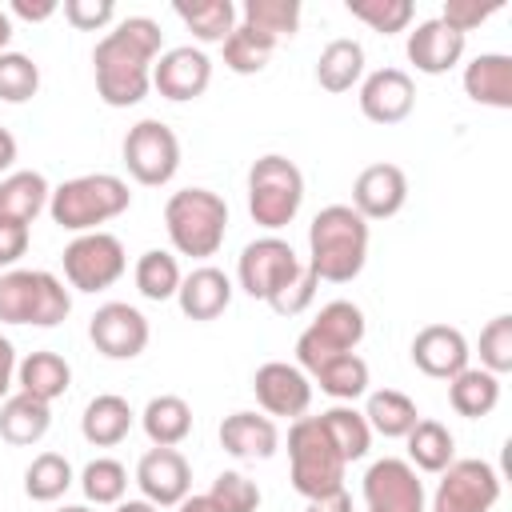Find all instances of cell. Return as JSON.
Wrapping results in <instances>:
<instances>
[{"label": "cell", "mask_w": 512, "mask_h": 512, "mask_svg": "<svg viewBox=\"0 0 512 512\" xmlns=\"http://www.w3.org/2000/svg\"><path fill=\"white\" fill-rule=\"evenodd\" d=\"M28 240H32L28 224H20V220H8V216H0V272L16 268V260H20V256L28 252Z\"/></svg>", "instance_id": "cell-49"}, {"label": "cell", "mask_w": 512, "mask_h": 512, "mask_svg": "<svg viewBox=\"0 0 512 512\" xmlns=\"http://www.w3.org/2000/svg\"><path fill=\"white\" fill-rule=\"evenodd\" d=\"M480 368L492 376L512 372V316L500 312L480 328Z\"/></svg>", "instance_id": "cell-44"}, {"label": "cell", "mask_w": 512, "mask_h": 512, "mask_svg": "<svg viewBox=\"0 0 512 512\" xmlns=\"http://www.w3.org/2000/svg\"><path fill=\"white\" fill-rule=\"evenodd\" d=\"M164 228L180 256L208 260L220 252L228 232V204L212 188H180L164 204Z\"/></svg>", "instance_id": "cell-4"}, {"label": "cell", "mask_w": 512, "mask_h": 512, "mask_svg": "<svg viewBox=\"0 0 512 512\" xmlns=\"http://www.w3.org/2000/svg\"><path fill=\"white\" fill-rule=\"evenodd\" d=\"M360 80H364V48H360V40H348V36L328 40L320 48V56H316V84L324 92L340 96V92H352Z\"/></svg>", "instance_id": "cell-29"}, {"label": "cell", "mask_w": 512, "mask_h": 512, "mask_svg": "<svg viewBox=\"0 0 512 512\" xmlns=\"http://www.w3.org/2000/svg\"><path fill=\"white\" fill-rule=\"evenodd\" d=\"M164 52V32L152 16H124L92 48L96 96L108 108H132L152 92V64Z\"/></svg>", "instance_id": "cell-1"}, {"label": "cell", "mask_w": 512, "mask_h": 512, "mask_svg": "<svg viewBox=\"0 0 512 512\" xmlns=\"http://www.w3.org/2000/svg\"><path fill=\"white\" fill-rule=\"evenodd\" d=\"M132 204V192L120 176L112 172H88V176H72L64 184L52 188L48 196V216L52 224H60L64 232H100V224L124 216Z\"/></svg>", "instance_id": "cell-3"}, {"label": "cell", "mask_w": 512, "mask_h": 512, "mask_svg": "<svg viewBox=\"0 0 512 512\" xmlns=\"http://www.w3.org/2000/svg\"><path fill=\"white\" fill-rule=\"evenodd\" d=\"M56 12H60L56 0H12V16H20V20H28V24H40V20L56 16Z\"/></svg>", "instance_id": "cell-50"}, {"label": "cell", "mask_w": 512, "mask_h": 512, "mask_svg": "<svg viewBox=\"0 0 512 512\" xmlns=\"http://www.w3.org/2000/svg\"><path fill=\"white\" fill-rule=\"evenodd\" d=\"M16 348H12V340L8 336H0V400H8V392H12V384H16Z\"/></svg>", "instance_id": "cell-51"}, {"label": "cell", "mask_w": 512, "mask_h": 512, "mask_svg": "<svg viewBox=\"0 0 512 512\" xmlns=\"http://www.w3.org/2000/svg\"><path fill=\"white\" fill-rule=\"evenodd\" d=\"M8 40H12V16L0 8V52H8Z\"/></svg>", "instance_id": "cell-56"}, {"label": "cell", "mask_w": 512, "mask_h": 512, "mask_svg": "<svg viewBox=\"0 0 512 512\" xmlns=\"http://www.w3.org/2000/svg\"><path fill=\"white\" fill-rule=\"evenodd\" d=\"M208 496H212V504L220 508V512H256L260 508V488H256V480H248L244 472H220L216 480H212V488H208Z\"/></svg>", "instance_id": "cell-45"}, {"label": "cell", "mask_w": 512, "mask_h": 512, "mask_svg": "<svg viewBox=\"0 0 512 512\" xmlns=\"http://www.w3.org/2000/svg\"><path fill=\"white\" fill-rule=\"evenodd\" d=\"M136 424V412L124 396L116 392H100L84 404V416H80V436L96 448H116Z\"/></svg>", "instance_id": "cell-25"}, {"label": "cell", "mask_w": 512, "mask_h": 512, "mask_svg": "<svg viewBox=\"0 0 512 512\" xmlns=\"http://www.w3.org/2000/svg\"><path fill=\"white\" fill-rule=\"evenodd\" d=\"M220 48H224V68H228V72H236V76H256V72H264V64L272 60L276 40H268L264 32H256V28H248V24H236Z\"/></svg>", "instance_id": "cell-39"}, {"label": "cell", "mask_w": 512, "mask_h": 512, "mask_svg": "<svg viewBox=\"0 0 512 512\" xmlns=\"http://www.w3.org/2000/svg\"><path fill=\"white\" fill-rule=\"evenodd\" d=\"M300 268H304V260L296 256V248L268 232V236L244 244L240 260H236V280L252 300L268 304L284 284H292L300 276Z\"/></svg>", "instance_id": "cell-10"}, {"label": "cell", "mask_w": 512, "mask_h": 512, "mask_svg": "<svg viewBox=\"0 0 512 512\" xmlns=\"http://www.w3.org/2000/svg\"><path fill=\"white\" fill-rule=\"evenodd\" d=\"M128 272V252L112 232H80L64 248V280L76 292H104Z\"/></svg>", "instance_id": "cell-9"}, {"label": "cell", "mask_w": 512, "mask_h": 512, "mask_svg": "<svg viewBox=\"0 0 512 512\" xmlns=\"http://www.w3.org/2000/svg\"><path fill=\"white\" fill-rule=\"evenodd\" d=\"M344 456L332 448L320 416H300L288 428V480L304 500L332 496L344 488Z\"/></svg>", "instance_id": "cell-6"}, {"label": "cell", "mask_w": 512, "mask_h": 512, "mask_svg": "<svg viewBox=\"0 0 512 512\" xmlns=\"http://www.w3.org/2000/svg\"><path fill=\"white\" fill-rule=\"evenodd\" d=\"M140 428H144V436L152 440V448H176V444H184L188 432H192V408H188L184 396L160 392V396H152V400L144 404Z\"/></svg>", "instance_id": "cell-28"}, {"label": "cell", "mask_w": 512, "mask_h": 512, "mask_svg": "<svg viewBox=\"0 0 512 512\" xmlns=\"http://www.w3.org/2000/svg\"><path fill=\"white\" fill-rule=\"evenodd\" d=\"M72 296L60 276L44 268H8L0 272V324L56 328L68 320Z\"/></svg>", "instance_id": "cell-5"}, {"label": "cell", "mask_w": 512, "mask_h": 512, "mask_svg": "<svg viewBox=\"0 0 512 512\" xmlns=\"http://www.w3.org/2000/svg\"><path fill=\"white\" fill-rule=\"evenodd\" d=\"M368 264V220L352 204H328L308 224V268L324 284H348Z\"/></svg>", "instance_id": "cell-2"}, {"label": "cell", "mask_w": 512, "mask_h": 512, "mask_svg": "<svg viewBox=\"0 0 512 512\" xmlns=\"http://www.w3.org/2000/svg\"><path fill=\"white\" fill-rule=\"evenodd\" d=\"M464 96L484 108H512V56L504 52H480L472 64H464Z\"/></svg>", "instance_id": "cell-24"}, {"label": "cell", "mask_w": 512, "mask_h": 512, "mask_svg": "<svg viewBox=\"0 0 512 512\" xmlns=\"http://www.w3.org/2000/svg\"><path fill=\"white\" fill-rule=\"evenodd\" d=\"M360 492L368 512H424V484L416 468L400 456H384L368 464Z\"/></svg>", "instance_id": "cell-14"}, {"label": "cell", "mask_w": 512, "mask_h": 512, "mask_svg": "<svg viewBox=\"0 0 512 512\" xmlns=\"http://www.w3.org/2000/svg\"><path fill=\"white\" fill-rule=\"evenodd\" d=\"M116 512H160V508H156V504H148V500L140 496V500H120V504H116Z\"/></svg>", "instance_id": "cell-55"}, {"label": "cell", "mask_w": 512, "mask_h": 512, "mask_svg": "<svg viewBox=\"0 0 512 512\" xmlns=\"http://www.w3.org/2000/svg\"><path fill=\"white\" fill-rule=\"evenodd\" d=\"M240 24L264 32L268 40H292L300 28V0H244Z\"/></svg>", "instance_id": "cell-40"}, {"label": "cell", "mask_w": 512, "mask_h": 512, "mask_svg": "<svg viewBox=\"0 0 512 512\" xmlns=\"http://www.w3.org/2000/svg\"><path fill=\"white\" fill-rule=\"evenodd\" d=\"M48 196H52V184L44 180V172H36V168L8 172L0 180V216L32 224L48 208Z\"/></svg>", "instance_id": "cell-30"}, {"label": "cell", "mask_w": 512, "mask_h": 512, "mask_svg": "<svg viewBox=\"0 0 512 512\" xmlns=\"http://www.w3.org/2000/svg\"><path fill=\"white\" fill-rule=\"evenodd\" d=\"M468 340L452 324H428L412 336V364L432 380H452L468 368Z\"/></svg>", "instance_id": "cell-21"}, {"label": "cell", "mask_w": 512, "mask_h": 512, "mask_svg": "<svg viewBox=\"0 0 512 512\" xmlns=\"http://www.w3.org/2000/svg\"><path fill=\"white\" fill-rule=\"evenodd\" d=\"M52 428V404L28 396V392H12L8 400H0V436L12 448H28L40 444Z\"/></svg>", "instance_id": "cell-26"}, {"label": "cell", "mask_w": 512, "mask_h": 512, "mask_svg": "<svg viewBox=\"0 0 512 512\" xmlns=\"http://www.w3.org/2000/svg\"><path fill=\"white\" fill-rule=\"evenodd\" d=\"M136 488L156 508H176L192 492V468L180 448H148L136 464Z\"/></svg>", "instance_id": "cell-17"}, {"label": "cell", "mask_w": 512, "mask_h": 512, "mask_svg": "<svg viewBox=\"0 0 512 512\" xmlns=\"http://www.w3.org/2000/svg\"><path fill=\"white\" fill-rule=\"evenodd\" d=\"M304 512H352V496L340 488V492H332V496H316V500H308Z\"/></svg>", "instance_id": "cell-52"}, {"label": "cell", "mask_w": 512, "mask_h": 512, "mask_svg": "<svg viewBox=\"0 0 512 512\" xmlns=\"http://www.w3.org/2000/svg\"><path fill=\"white\" fill-rule=\"evenodd\" d=\"M172 12L184 20V28L200 44H224L228 32L236 28V4L232 0H176Z\"/></svg>", "instance_id": "cell-34"}, {"label": "cell", "mask_w": 512, "mask_h": 512, "mask_svg": "<svg viewBox=\"0 0 512 512\" xmlns=\"http://www.w3.org/2000/svg\"><path fill=\"white\" fill-rule=\"evenodd\" d=\"M220 448L236 460H268L280 448V428L260 412H232L220 424Z\"/></svg>", "instance_id": "cell-22"}, {"label": "cell", "mask_w": 512, "mask_h": 512, "mask_svg": "<svg viewBox=\"0 0 512 512\" xmlns=\"http://www.w3.org/2000/svg\"><path fill=\"white\" fill-rule=\"evenodd\" d=\"M212 84V60L204 48H192V44H180V48H168L156 56L152 64V88L164 96V100H196L204 96Z\"/></svg>", "instance_id": "cell-16"}, {"label": "cell", "mask_w": 512, "mask_h": 512, "mask_svg": "<svg viewBox=\"0 0 512 512\" xmlns=\"http://www.w3.org/2000/svg\"><path fill=\"white\" fill-rule=\"evenodd\" d=\"M148 316L124 300H108L92 312L88 320V340L96 344L100 356L108 360H136L144 348H148Z\"/></svg>", "instance_id": "cell-13"}, {"label": "cell", "mask_w": 512, "mask_h": 512, "mask_svg": "<svg viewBox=\"0 0 512 512\" xmlns=\"http://www.w3.org/2000/svg\"><path fill=\"white\" fill-rule=\"evenodd\" d=\"M364 328H368L364 312L352 300H328L316 312V320L296 336V368L312 376L328 360H336L344 352H356L360 340H364Z\"/></svg>", "instance_id": "cell-8"}, {"label": "cell", "mask_w": 512, "mask_h": 512, "mask_svg": "<svg viewBox=\"0 0 512 512\" xmlns=\"http://www.w3.org/2000/svg\"><path fill=\"white\" fill-rule=\"evenodd\" d=\"M496 8H500V0H488V4H480V0H448L444 12H440V20H444L448 28H456L460 36H468V32L480 28Z\"/></svg>", "instance_id": "cell-48"}, {"label": "cell", "mask_w": 512, "mask_h": 512, "mask_svg": "<svg viewBox=\"0 0 512 512\" xmlns=\"http://www.w3.org/2000/svg\"><path fill=\"white\" fill-rule=\"evenodd\" d=\"M176 512H220V508L212 504V496H208V492H188V496L176 504Z\"/></svg>", "instance_id": "cell-53"}, {"label": "cell", "mask_w": 512, "mask_h": 512, "mask_svg": "<svg viewBox=\"0 0 512 512\" xmlns=\"http://www.w3.org/2000/svg\"><path fill=\"white\" fill-rule=\"evenodd\" d=\"M132 280H136V292H140L144 300L164 304V300H176V288H180L184 272H180V264H176L172 252L148 248V252H140V260H136V268H132Z\"/></svg>", "instance_id": "cell-37"}, {"label": "cell", "mask_w": 512, "mask_h": 512, "mask_svg": "<svg viewBox=\"0 0 512 512\" xmlns=\"http://www.w3.org/2000/svg\"><path fill=\"white\" fill-rule=\"evenodd\" d=\"M364 420L372 432L388 436V440H404L412 432V424L420 420V408L408 392H396V388H380V392H368L364 400Z\"/></svg>", "instance_id": "cell-31"}, {"label": "cell", "mask_w": 512, "mask_h": 512, "mask_svg": "<svg viewBox=\"0 0 512 512\" xmlns=\"http://www.w3.org/2000/svg\"><path fill=\"white\" fill-rule=\"evenodd\" d=\"M404 444H408V464L416 468V472H432V476H440L452 460H456V440H452V432L440 424V420H416L412 424V432L404 436Z\"/></svg>", "instance_id": "cell-32"}, {"label": "cell", "mask_w": 512, "mask_h": 512, "mask_svg": "<svg viewBox=\"0 0 512 512\" xmlns=\"http://www.w3.org/2000/svg\"><path fill=\"white\" fill-rule=\"evenodd\" d=\"M16 384H20V392H28V396L52 404V400H60V396L72 388V364H68L60 352H48V348L28 352V356L16 364Z\"/></svg>", "instance_id": "cell-27"}, {"label": "cell", "mask_w": 512, "mask_h": 512, "mask_svg": "<svg viewBox=\"0 0 512 512\" xmlns=\"http://www.w3.org/2000/svg\"><path fill=\"white\" fill-rule=\"evenodd\" d=\"M80 492L96 508H104V504L116 508L124 500V492H128V468L120 460H112V456H96L80 472Z\"/></svg>", "instance_id": "cell-41"}, {"label": "cell", "mask_w": 512, "mask_h": 512, "mask_svg": "<svg viewBox=\"0 0 512 512\" xmlns=\"http://www.w3.org/2000/svg\"><path fill=\"white\" fill-rule=\"evenodd\" d=\"M320 428L328 432V440L344 456V464L368 456V448H372V428H368L364 412H356L352 404H332L328 412H320Z\"/></svg>", "instance_id": "cell-35"}, {"label": "cell", "mask_w": 512, "mask_h": 512, "mask_svg": "<svg viewBox=\"0 0 512 512\" xmlns=\"http://www.w3.org/2000/svg\"><path fill=\"white\" fill-rule=\"evenodd\" d=\"M312 380L320 384L324 396H332L336 404H352L360 396H368V384H372V372L368 364L356 356V352H344L336 360H328L324 368L312 372Z\"/></svg>", "instance_id": "cell-36"}, {"label": "cell", "mask_w": 512, "mask_h": 512, "mask_svg": "<svg viewBox=\"0 0 512 512\" xmlns=\"http://www.w3.org/2000/svg\"><path fill=\"white\" fill-rule=\"evenodd\" d=\"M72 480H76V472H72L68 456H60V452H40V456H32V464L24 468V496L36 500V504H52V500H60V496L72 488Z\"/></svg>", "instance_id": "cell-38"}, {"label": "cell", "mask_w": 512, "mask_h": 512, "mask_svg": "<svg viewBox=\"0 0 512 512\" xmlns=\"http://www.w3.org/2000/svg\"><path fill=\"white\" fill-rule=\"evenodd\" d=\"M124 168L136 184L160 188L180 168V140L164 120H140L124 136Z\"/></svg>", "instance_id": "cell-11"}, {"label": "cell", "mask_w": 512, "mask_h": 512, "mask_svg": "<svg viewBox=\"0 0 512 512\" xmlns=\"http://www.w3.org/2000/svg\"><path fill=\"white\" fill-rule=\"evenodd\" d=\"M56 512H92L88 504H64V508H56Z\"/></svg>", "instance_id": "cell-57"}, {"label": "cell", "mask_w": 512, "mask_h": 512, "mask_svg": "<svg viewBox=\"0 0 512 512\" xmlns=\"http://www.w3.org/2000/svg\"><path fill=\"white\" fill-rule=\"evenodd\" d=\"M408 204V176L400 164H368L352 184V208L372 224L388 220Z\"/></svg>", "instance_id": "cell-19"}, {"label": "cell", "mask_w": 512, "mask_h": 512, "mask_svg": "<svg viewBox=\"0 0 512 512\" xmlns=\"http://www.w3.org/2000/svg\"><path fill=\"white\" fill-rule=\"evenodd\" d=\"M252 392H256V404L264 408V416L300 420L308 412V404H312V380H308V372H300L288 360L260 364L256 376H252Z\"/></svg>", "instance_id": "cell-15"}, {"label": "cell", "mask_w": 512, "mask_h": 512, "mask_svg": "<svg viewBox=\"0 0 512 512\" xmlns=\"http://www.w3.org/2000/svg\"><path fill=\"white\" fill-rule=\"evenodd\" d=\"M464 44H468V36H460V32L448 28L440 16H432V20H420V24L408 32L404 52H408V60L416 64V72H424V76H444V72H452V68L464 60Z\"/></svg>", "instance_id": "cell-20"}, {"label": "cell", "mask_w": 512, "mask_h": 512, "mask_svg": "<svg viewBox=\"0 0 512 512\" xmlns=\"http://www.w3.org/2000/svg\"><path fill=\"white\" fill-rule=\"evenodd\" d=\"M16 136L8 132V128H0V172H12V164H16Z\"/></svg>", "instance_id": "cell-54"}, {"label": "cell", "mask_w": 512, "mask_h": 512, "mask_svg": "<svg viewBox=\"0 0 512 512\" xmlns=\"http://www.w3.org/2000/svg\"><path fill=\"white\" fill-rule=\"evenodd\" d=\"M300 204H304V172L288 156L268 152L248 168V216L260 228L276 236L284 224L296 220Z\"/></svg>", "instance_id": "cell-7"}, {"label": "cell", "mask_w": 512, "mask_h": 512, "mask_svg": "<svg viewBox=\"0 0 512 512\" xmlns=\"http://www.w3.org/2000/svg\"><path fill=\"white\" fill-rule=\"evenodd\" d=\"M500 500V472L488 460H452L432 492V512H492Z\"/></svg>", "instance_id": "cell-12"}, {"label": "cell", "mask_w": 512, "mask_h": 512, "mask_svg": "<svg viewBox=\"0 0 512 512\" xmlns=\"http://www.w3.org/2000/svg\"><path fill=\"white\" fill-rule=\"evenodd\" d=\"M448 404H452L456 416H468V420L488 416L500 404V376L468 364L460 376L448 380Z\"/></svg>", "instance_id": "cell-33"}, {"label": "cell", "mask_w": 512, "mask_h": 512, "mask_svg": "<svg viewBox=\"0 0 512 512\" xmlns=\"http://www.w3.org/2000/svg\"><path fill=\"white\" fill-rule=\"evenodd\" d=\"M356 20H364L372 32L380 36H392V32H404L412 24V0H348L344 4Z\"/></svg>", "instance_id": "cell-43"}, {"label": "cell", "mask_w": 512, "mask_h": 512, "mask_svg": "<svg viewBox=\"0 0 512 512\" xmlns=\"http://www.w3.org/2000/svg\"><path fill=\"white\" fill-rule=\"evenodd\" d=\"M64 20L76 28V32H100L116 20V4L112 0H64Z\"/></svg>", "instance_id": "cell-47"}, {"label": "cell", "mask_w": 512, "mask_h": 512, "mask_svg": "<svg viewBox=\"0 0 512 512\" xmlns=\"http://www.w3.org/2000/svg\"><path fill=\"white\" fill-rule=\"evenodd\" d=\"M176 304H180V312L188 320H200V324L204 320H216L232 304V280H228V272H220L212 264L192 268L180 280V288H176Z\"/></svg>", "instance_id": "cell-23"}, {"label": "cell", "mask_w": 512, "mask_h": 512, "mask_svg": "<svg viewBox=\"0 0 512 512\" xmlns=\"http://www.w3.org/2000/svg\"><path fill=\"white\" fill-rule=\"evenodd\" d=\"M416 108V84L404 68H376L360 80V112L372 124H400Z\"/></svg>", "instance_id": "cell-18"}, {"label": "cell", "mask_w": 512, "mask_h": 512, "mask_svg": "<svg viewBox=\"0 0 512 512\" xmlns=\"http://www.w3.org/2000/svg\"><path fill=\"white\" fill-rule=\"evenodd\" d=\"M316 276H312V268L304 264L300 268V276L292 280V284H284L272 300H268V308L276 312V316H300V312H308L312 308V300H316Z\"/></svg>", "instance_id": "cell-46"}, {"label": "cell", "mask_w": 512, "mask_h": 512, "mask_svg": "<svg viewBox=\"0 0 512 512\" xmlns=\"http://www.w3.org/2000/svg\"><path fill=\"white\" fill-rule=\"evenodd\" d=\"M40 92V64L24 52H0V100L24 104Z\"/></svg>", "instance_id": "cell-42"}]
</instances>
